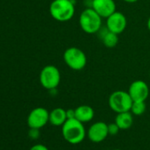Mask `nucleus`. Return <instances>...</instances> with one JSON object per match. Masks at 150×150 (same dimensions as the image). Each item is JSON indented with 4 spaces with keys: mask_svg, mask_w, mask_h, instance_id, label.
Segmentation results:
<instances>
[{
    "mask_svg": "<svg viewBox=\"0 0 150 150\" xmlns=\"http://www.w3.org/2000/svg\"><path fill=\"white\" fill-rule=\"evenodd\" d=\"M116 124L119 126L120 130H127L133 124V117L131 111L117 113L115 118Z\"/></svg>",
    "mask_w": 150,
    "mask_h": 150,
    "instance_id": "nucleus-14",
    "label": "nucleus"
},
{
    "mask_svg": "<svg viewBox=\"0 0 150 150\" xmlns=\"http://www.w3.org/2000/svg\"><path fill=\"white\" fill-rule=\"evenodd\" d=\"M146 106L145 102L137 101V102L132 103L130 111L132 112V115L140 116V115L144 114V112L146 111Z\"/></svg>",
    "mask_w": 150,
    "mask_h": 150,
    "instance_id": "nucleus-16",
    "label": "nucleus"
},
{
    "mask_svg": "<svg viewBox=\"0 0 150 150\" xmlns=\"http://www.w3.org/2000/svg\"><path fill=\"white\" fill-rule=\"evenodd\" d=\"M40 129H35V128H30L29 132H28V136L32 139H36L39 136H40Z\"/></svg>",
    "mask_w": 150,
    "mask_h": 150,
    "instance_id": "nucleus-18",
    "label": "nucleus"
},
{
    "mask_svg": "<svg viewBox=\"0 0 150 150\" xmlns=\"http://www.w3.org/2000/svg\"><path fill=\"white\" fill-rule=\"evenodd\" d=\"M109 135L108 125L103 121L94 123L88 130L87 136L90 141L94 143H100L107 139Z\"/></svg>",
    "mask_w": 150,
    "mask_h": 150,
    "instance_id": "nucleus-8",
    "label": "nucleus"
},
{
    "mask_svg": "<svg viewBox=\"0 0 150 150\" xmlns=\"http://www.w3.org/2000/svg\"><path fill=\"white\" fill-rule=\"evenodd\" d=\"M66 120V110L63 108H56L50 112L49 122L54 126H62Z\"/></svg>",
    "mask_w": 150,
    "mask_h": 150,
    "instance_id": "nucleus-13",
    "label": "nucleus"
},
{
    "mask_svg": "<svg viewBox=\"0 0 150 150\" xmlns=\"http://www.w3.org/2000/svg\"><path fill=\"white\" fill-rule=\"evenodd\" d=\"M101 38L104 46L108 48H113L118 42V35L110 31L108 28H106V30L103 32V34L101 35Z\"/></svg>",
    "mask_w": 150,
    "mask_h": 150,
    "instance_id": "nucleus-15",
    "label": "nucleus"
},
{
    "mask_svg": "<svg viewBox=\"0 0 150 150\" xmlns=\"http://www.w3.org/2000/svg\"><path fill=\"white\" fill-rule=\"evenodd\" d=\"M132 103L133 101L131 98L128 91L117 90L111 93L109 97V106L117 114L130 111Z\"/></svg>",
    "mask_w": 150,
    "mask_h": 150,
    "instance_id": "nucleus-4",
    "label": "nucleus"
},
{
    "mask_svg": "<svg viewBox=\"0 0 150 150\" xmlns=\"http://www.w3.org/2000/svg\"><path fill=\"white\" fill-rule=\"evenodd\" d=\"M66 117H67V119L75 118V109L66 110Z\"/></svg>",
    "mask_w": 150,
    "mask_h": 150,
    "instance_id": "nucleus-20",
    "label": "nucleus"
},
{
    "mask_svg": "<svg viewBox=\"0 0 150 150\" xmlns=\"http://www.w3.org/2000/svg\"><path fill=\"white\" fill-rule=\"evenodd\" d=\"M108 131H109V135H117L119 132L120 128L116 124V122H114V123L108 124Z\"/></svg>",
    "mask_w": 150,
    "mask_h": 150,
    "instance_id": "nucleus-17",
    "label": "nucleus"
},
{
    "mask_svg": "<svg viewBox=\"0 0 150 150\" xmlns=\"http://www.w3.org/2000/svg\"><path fill=\"white\" fill-rule=\"evenodd\" d=\"M146 26H147V28H148V30L150 31V17H149V19H148V21H147Z\"/></svg>",
    "mask_w": 150,
    "mask_h": 150,
    "instance_id": "nucleus-22",
    "label": "nucleus"
},
{
    "mask_svg": "<svg viewBox=\"0 0 150 150\" xmlns=\"http://www.w3.org/2000/svg\"><path fill=\"white\" fill-rule=\"evenodd\" d=\"M50 118V112L42 107L35 108L28 116L27 123L29 128L41 129L47 125Z\"/></svg>",
    "mask_w": 150,
    "mask_h": 150,
    "instance_id": "nucleus-7",
    "label": "nucleus"
},
{
    "mask_svg": "<svg viewBox=\"0 0 150 150\" xmlns=\"http://www.w3.org/2000/svg\"><path fill=\"white\" fill-rule=\"evenodd\" d=\"M50 13L57 21H68L75 13L74 4L71 0H53L50 6Z\"/></svg>",
    "mask_w": 150,
    "mask_h": 150,
    "instance_id": "nucleus-2",
    "label": "nucleus"
},
{
    "mask_svg": "<svg viewBox=\"0 0 150 150\" xmlns=\"http://www.w3.org/2000/svg\"><path fill=\"white\" fill-rule=\"evenodd\" d=\"M40 83L41 85L48 89L54 90L56 89L61 81V74L57 67L52 64L46 65L42 68L40 72Z\"/></svg>",
    "mask_w": 150,
    "mask_h": 150,
    "instance_id": "nucleus-6",
    "label": "nucleus"
},
{
    "mask_svg": "<svg viewBox=\"0 0 150 150\" xmlns=\"http://www.w3.org/2000/svg\"><path fill=\"white\" fill-rule=\"evenodd\" d=\"M127 25V21L125 16L120 12H115L110 16L107 18V28L115 33L121 34L125 31Z\"/></svg>",
    "mask_w": 150,
    "mask_h": 150,
    "instance_id": "nucleus-10",
    "label": "nucleus"
},
{
    "mask_svg": "<svg viewBox=\"0 0 150 150\" xmlns=\"http://www.w3.org/2000/svg\"><path fill=\"white\" fill-rule=\"evenodd\" d=\"M64 60L67 66L74 71H81L87 64V56L77 47H70L64 53Z\"/></svg>",
    "mask_w": 150,
    "mask_h": 150,
    "instance_id": "nucleus-5",
    "label": "nucleus"
},
{
    "mask_svg": "<svg viewBox=\"0 0 150 150\" xmlns=\"http://www.w3.org/2000/svg\"><path fill=\"white\" fill-rule=\"evenodd\" d=\"M128 93L133 102H145L149 96V88L145 81L138 80L130 85Z\"/></svg>",
    "mask_w": 150,
    "mask_h": 150,
    "instance_id": "nucleus-9",
    "label": "nucleus"
},
{
    "mask_svg": "<svg viewBox=\"0 0 150 150\" xmlns=\"http://www.w3.org/2000/svg\"><path fill=\"white\" fill-rule=\"evenodd\" d=\"M95 117V110L89 105H81L75 109V118L81 123L90 122Z\"/></svg>",
    "mask_w": 150,
    "mask_h": 150,
    "instance_id": "nucleus-12",
    "label": "nucleus"
},
{
    "mask_svg": "<svg viewBox=\"0 0 150 150\" xmlns=\"http://www.w3.org/2000/svg\"><path fill=\"white\" fill-rule=\"evenodd\" d=\"M114 150H122V149H118V148H117V149H114Z\"/></svg>",
    "mask_w": 150,
    "mask_h": 150,
    "instance_id": "nucleus-23",
    "label": "nucleus"
},
{
    "mask_svg": "<svg viewBox=\"0 0 150 150\" xmlns=\"http://www.w3.org/2000/svg\"><path fill=\"white\" fill-rule=\"evenodd\" d=\"M61 127L63 138L70 144H80L86 138L87 132L85 126L83 123L76 118L67 119Z\"/></svg>",
    "mask_w": 150,
    "mask_h": 150,
    "instance_id": "nucleus-1",
    "label": "nucleus"
},
{
    "mask_svg": "<svg viewBox=\"0 0 150 150\" xmlns=\"http://www.w3.org/2000/svg\"><path fill=\"white\" fill-rule=\"evenodd\" d=\"M125 2H126V3H129V4H132V3H135V2H137L138 0H124Z\"/></svg>",
    "mask_w": 150,
    "mask_h": 150,
    "instance_id": "nucleus-21",
    "label": "nucleus"
},
{
    "mask_svg": "<svg viewBox=\"0 0 150 150\" xmlns=\"http://www.w3.org/2000/svg\"><path fill=\"white\" fill-rule=\"evenodd\" d=\"M149 77H150V71H149Z\"/></svg>",
    "mask_w": 150,
    "mask_h": 150,
    "instance_id": "nucleus-24",
    "label": "nucleus"
},
{
    "mask_svg": "<svg viewBox=\"0 0 150 150\" xmlns=\"http://www.w3.org/2000/svg\"><path fill=\"white\" fill-rule=\"evenodd\" d=\"M93 8L102 18H108L116 12V3L114 0H92Z\"/></svg>",
    "mask_w": 150,
    "mask_h": 150,
    "instance_id": "nucleus-11",
    "label": "nucleus"
},
{
    "mask_svg": "<svg viewBox=\"0 0 150 150\" xmlns=\"http://www.w3.org/2000/svg\"><path fill=\"white\" fill-rule=\"evenodd\" d=\"M29 150H49V148L42 144H36L33 146Z\"/></svg>",
    "mask_w": 150,
    "mask_h": 150,
    "instance_id": "nucleus-19",
    "label": "nucleus"
},
{
    "mask_svg": "<svg viewBox=\"0 0 150 150\" xmlns=\"http://www.w3.org/2000/svg\"><path fill=\"white\" fill-rule=\"evenodd\" d=\"M102 17L91 7L86 8L80 16L79 23L87 34H96L102 28Z\"/></svg>",
    "mask_w": 150,
    "mask_h": 150,
    "instance_id": "nucleus-3",
    "label": "nucleus"
}]
</instances>
